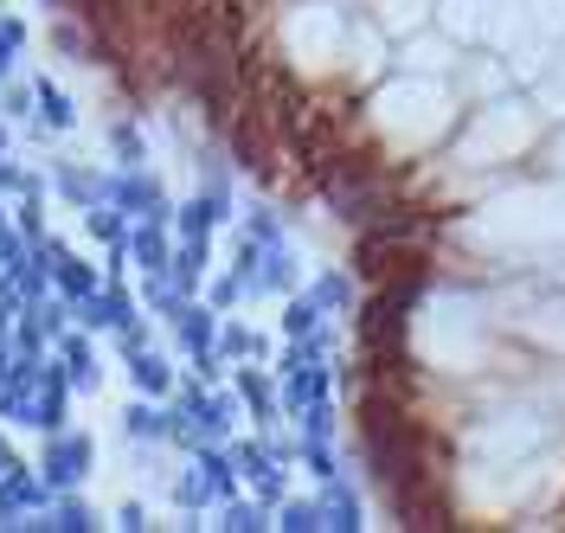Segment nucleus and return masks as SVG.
<instances>
[{"label": "nucleus", "instance_id": "obj_1", "mask_svg": "<svg viewBox=\"0 0 565 533\" xmlns=\"http://www.w3.org/2000/svg\"><path fill=\"white\" fill-rule=\"evenodd\" d=\"M90 457H97V450H90V437H77V430H52V437H45V450H39V476L65 495V489H77V482L90 476Z\"/></svg>", "mask_w": 565, "mask_h": 533}, {"label": "nucleus", "instance_id": "obj_2", "mask_svg": "<svg viewBox=\"0 0 565 533\" xmlns=\"http://www.w3.org/2000/svg\"><path fill=\"white\" fill-rule=\"evenodd\" d=\"M39 250L52 257V289H58L65 302H77V296H90V289L104 284V277H97V264H84L77 250H65V245H58V238H52V232L39 238Z\"/></svg>", "mask_w": 565, "mask_h": 533}, {"label": "nucleus", "instance_id": "obj_3", "mask_svg": "<svg viewBox=\"0 0 565 533\" xmlns=\"http://www.w3.org/2000/svg\"><path fill=\"white\" fill-rule=\"evenodd\" d=\"M109 200L122 206L129 218H168V200H161V186L148 174H122V180H109Z\"/></svg>", "mask_w": 565, "mask_h": 533}, {"label": "nucleus", "instance_id": "obj_4", "mask_svg": "<svg viewBox=\"0 0 565 533\" xmlns=\"http://www.w3.org/2000/svg\"><path fill=\"white\" fill-rule=\"evenodd\" d=\"M52 354H58V366H65V380H71V392H97V354L84 348V334H58L52 341Z\"/></svg>", "mask_w": 565, "mask_h": 533}, {"label": "nucleus", "instance_id": "obj_5", "mask_svg": "<svg viewBox=\"0 0 565 533\" xmlns=\"http://www.w3.org/2000/svg\"><path fill=\"white\" fill-rule=\"evenodd\" d=\"M39 527H45V533H90V527H97V514L65 489V495H52V508L39 514Z\"/></svg>", "mask_w": 565, "mask_h": 533}, {"label": "nucleus", "instance_id": "obj_6", "mask_svg": "<svg viewBox=\"0 0 565 533\" xmlns=\"http://www.w3.org/2000/svg\"><path fill=\"white\" fill-rule=\"evenodd\" d=\"M129 257H136L141 270H168V238H161V218H141L136 232H129Z\"/></svg>", "mask_w": 565, "mask_h": 533}, {"label": "nucleus", "instance_id": "obj_7", "mask_svg": "<svg viewBox=\"0 0 565 533\" xmlns=\"http://www.w3.org/2000/svg\"><path fill=\"white\" fill-rule=\"evenodd\" d=\"M33 97H39V122H45V129H71V122H77V104H71L52 77H33Z\"/></svg>", "mask_w": 565, "mask_h": 533}, {"label": "nucleus", "instance_id": "obj_8", "mask_svg": "<svg viewBox=\"0 0 565 533\" xmlns=\"http://www.w3.org/2000/svg\"><path fill=\"white\" fill-rule=\"evenodd\" d=\"M52 186H58L65 200H77V206H90V200H109V180L84 174V168H52Z\"/></svg>", "mask_w": 565, "mask_h": 533}, {"label": "nucleus", "instance_id": "obj_9", "mask_svg": "<svg viewBox=\"0 0 565 533\" xmlns=\"http://www.w3.org/2000/svg\"><path fill=\"white\" fill-rule=\"evenodd\" d=\"M0 116H7V122H26V116H39L33 84H7V77H0Z\"/></svg>", "mask_w": 565, "mask_h": 533}, {"label": "nucleus", "instance_id": "obj_10", "mask_svg": "<svg viewBox=\"0 0 565 533\" xmlns=\"http://www.w3.org/2000/svg\"><path fill=\"white\" fill-rule=\"evenodd\" d=\"M200 264H206V250H200V238H186V245L174 250V284L193 289V284H200Z\"/></svg>", "mask_w": 565, "mask_h": 533}, {"label": "nucleus", "instance_id": "obj_11", "mask_svg": "<svg viewBox=\"0 0 565 533\" xmlns=\"http://www.w3.org/2000/svg\"><path fill=\"white\" fill-rule=\"evenodd\" d=\"M122 430H129V437H161L168 418H161L154 405H129V412H122Z\"/></svg>", "mask_w": 565, "mask_h": 533}, {"label": "nucleus", "instance_id": "obj_12", "mask_svg": "<svg viewBox=\"0 0 565 533\" xmlns=\"http://www.w3.org/2000/svg\"><path fill=\"white\" fill-rule=\"evenodd\" d=\"M129 373H136L141 392H168V366H161L154 354H141V348H136V360H129Z\"/></svg>", "mask_w": 565, "mask_h": 533}, {"label": "nucleus", "instance_id": "obj_13", "mask_svg": "<svg viewBox=\"0 0 565 533\" xmlns=\"http://www.w3.org/2000/svg\"><path fill=\"white\" fill-rule=\"evenodd\" d=\"M180 341H186V348H206L212 341V316L206 309H180Z\"/></svg>", "mask_w": 565, "mask_h": 533}, {"label": "nucleus", "instance_id": "obj_14", "mask_svg": "<svg viewBox=\"0 0 565 533\" xmlns=\"http://www.w3.org/2000/svg\"><path fill=\"white\" fill-rule=\"evenodd\" d=\"M109 148L122 154V168H136V161H141V136H136V122H116V136H109Z\"/></svg>", "mask_w": 565, "mask_h": 533}, {"label": "nucleus", "instance_id": "obj_15", "mask_svg": "<svg viewBox=\"0 0 565 533\" xmlns=\"http://www.w3.org/2000/svg\"><path fill=\"white\" fill-rule=\"evenodd\" d=\"M0 52H7V58H20V52H26V26H20L13 13H0Z\"/></svg>", "mask_w": 565, "mask_h": 533}, {"label": "nucleus", "instance_id": "obj_16", "mask_svg": "<svg viewBox=\"0 0 565 533\" xmlns=\"http://www.w3.org/2000/svg\"><path fill=\"white\" fill-rule=\"evenodd\" d=\"M13 462H20V457H13V450H7V444H0V476H7V469H13Z\"/></svg>", "mask_w": 565, "mask_h": 533}, {"label": "nucleus", "instance_id": "obj_17", "mask_svg": "<svg viewBox=\"0 0 565 533\" xmlns=\"http://www.w3.org/2000/svg\"><path fill=\"white\" fill-rule=\"evenodd\" d=\"M0 161H7V129H0Z\"/></svg>", "mask_w": 565, "mask_h": 533}]
</instances>
